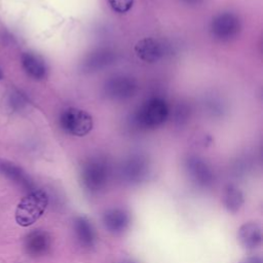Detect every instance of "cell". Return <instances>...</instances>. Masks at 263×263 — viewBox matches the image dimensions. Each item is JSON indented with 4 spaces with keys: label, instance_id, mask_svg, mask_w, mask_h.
<instances>
[{
    "label": "cell",
    "instance_id": "16",
    "mask_svg": "<svg viewBox=\"0 0 263 263\" xmlns=\"http://www.w3.org/2000/svg\"><path fill=\"white\" fill-rule=\"evenodd\" d=\"M143 171H144V163L139 158L132 159L126 166V174L132 178L141 176L143 174Z\"/></svg>",
    "mask_w": 263,
    "mask_h": 263
},
{
    "label": "cell",
    "instance_id": "14",
    "mask_svg": "<svg viewBox=\"0 0 263 263\" xmlns=\"http://www.w3.org/2000/svg\"><path fill=\"white\" fill-rule=\"evenodd\" d=\"M222 201L224 203V206L230 213H236L243 203V197L241 192L237 188L229 186L223 193Z\"/></svg>",
    "mask_w": 263,
    "mask_h": 263
},
{
    "label": "cell",
    "instance_id": "7",
    "mask_svg": "<svg viewBox=\"0 0 263 263\" xmlns=\"http://www.w3.org/2000/svg\"><path fill=\"white\" fill-rule=\"evenodd\" d=\"M167 45L159 39L144 38L135 46L137 55L145 62H156L160 60L166 52Z\"/></svg>",
    "mask_w": 263,
    "mask_h": 263
},
{
    "label": "cell",
    "instance_id": "6",
    "mask_svg": "<svg viewBox=\"0 0 263 263\" xmlns=\"http://www.w3.org/2000/svg\"><path fill=\"white\" fill-rule=\"evenodd\" d=\"M108 176L106 164L98 159L90 160L82 171L84 186L90 191H97L105 184Z\"/></svg>",
    "mask_w": 263,
    "mask_h": 263
},
{
    "label": "cell",
    "instance_id": "19",
    "mask_svg": "<svg viewBox=\"0 0 263 263\" xmlns=\"http://www.w3.org/2000/svg\"><path fill=\"white\" fill-rule=\"evenodd\" d=\"M184 1L185 3H188V4H197L199 2H201L202 0H182Z\"/></svg>",
    "mask_w": 263,
    "mask_h": 263
},
{
    "label": "cell",
    "instance_id": "5",
    "mask_svg": "<svg viewBox=\"0 0 263 263\" xmlns=\"http://www.w3.org/2000/svg\"><path fill=\"white\" fill-rule=\"evenodd\" d=\"M138 84L132 77L124 75H116L107 80L104 86L107 97L113 100H125L137 92Z\"/></svg>",
    "mask_w": 263,
    "mask_h": 263
},
{
    "label": "cell",
    "instance_id": "18",
    "mask_svg": "<svg viewBox=\"0 0 263 263\" xmlns=\"http://www.w3.org/2000/svg\"><path fill=\"white\" fill-rule=\"evenodd\" d=\"M239 263H262V260L257 256H251L242 259Z\"/></svg>",
    "mask_w": 263,
    "mask_h": 263
},
{
    "label": "cell",
    "instance_id": "9",
    "mask_svg": "<svg viewBox=\"0 0 263 263\" xmlns=\"http://www.w3.org/2000/svg\"><path fill=\"white\" fill-rule=\"evenodd\" d=\"M103 222L108 231L118 234L122 233L128 227L129 216L121 209H112L104 214Z\"/></svg>",
    "mask_w": 263,
    "mask_h": 263
},
{
    "label": "cell",
    "instance_id": "1",
    "mask_svg": "<svg viewBox=\"0 0 263 263\" xmlns=\"http://www.w3.org/2000/svg\"><path fill=\"white\" fill-rule=\"evenodd\" d=\"M48 204V196L45 191L39 189L30 192L23 197L15 210V221L23 227L34 224L44 213Z\"/></svg>",
    "mask_w": 263,
    "mask_h": 263
},
{
    "label": "cell",
    "instance_id": "3",
    "mask_svg": "<svg viewBox=\"0 0 263 263\" xmlns=\"http://www.w3.org/2000/svg\"><path fill=\"white\" fill-rule=\"evenodd\" d=\"M60 122L66 133L76 137H83L92 128V118L90 114L74 107L64 110Z\"/></svg>",
    "mask_w": 263,
    "mask_h": 263
},
{
    "label": "cell",
    "instance_id": "20",
    "mask_svg": "<svg viewBox=\"0 0 263 263\" xmlns=\"http://www.w3.org/2000/svg\"><path fill=\"white\" fill-rule=\"evenodd\" d=\"M3 77V73H2V71H1V68H0V79Z\"/></svg>",
    "mask_w": 263,
    "mask_h": 263
},
{
    "label": "cell",
    "instance_id": "17",
    "mask_svg": "<svg viewBox=\"0 0 263 263\" xmlns=\"http://www.w3.org/2000/svg\"><path fill=\"white\" fill-rule=\"evenodd\" d=\"M107 1L111 6V8L114 11L119 13H124L128 11L134 4V0H107Z\"/></svg>",
    "mask_w": 263,
    "mask_h": 263
},
{
    "label": "cell",
    "instance_id": "11",
    "mask_svg": "<svg viewBox=\"0 0 263 263\" xmlns=\"http://www.w3.org/2000/svg\"><path fill=\"white\" fill-rule=\"evenodd\" d=\"M114 59L115 54L113 51L109 49H98L88 54V57L84 60L82 67L86 71L101 70L112 64Z\"/></svg>",
    "mask_w": 263,
    "mask_h": 263
},
{
    "label": "cell",
    "instance_id": "12",
    "mask_svg": "<svg viewBox=\"0 0 263 263\" xmlns=\"http://www.w3.org/2000/svg\"><path fill=\"white\" fill-rule=\"evenodd\" d=\"M22 64L25 71L35 79H42L46 75V66L43 60L32 52H25L22 55Z\"/></svg>",
    "mask_w": 263,
    "mask_h": 263
},
{
    "label": "cell",
    "instance_id": "21",
    "mask_svg": "<svg viewBox=\"0 0 263 263\" xmlns=\"http://www.w3.org/2000/svg\"><path fill=\"white\" fill-rule=\"evenodd\" d=\"M122 263H134V262H130V261H124V262H122Z\"/></svg>",
    "mask_w": 263,
    "mask_h": 263
},
{
    "label": "cell",
    "instance_id": "15",
    "mask_svg": "<svg viewBox=\"0 0 263 263\" xmlns=\"http://www.w3.org/2000/svg\"><path fill=\"white\" fill-rule=\"evenodd\" d=\"M187 166H188L189 173L198 182L206 183L212 178L211 171L209 170L206 164L202 160H200L199 158H190V159H188Z\"/></svg>",
    "mask_w": 263,
    "mask_h": 263
},
{
    "label": "cell",
    "instance_id": "10",
    "mask_svg": "<svg viewBox=\"0 0 263 263\" xmlns=\"http://www.w3.org/2000/svg\"><path fill=\"white\" fill-rule=\"evenodd\" d=\"M50 248L49 235L41 230L31 232L26 238V249L32 256H41L48 252Z\"/></svg>",
    "mask_w": 263,
    "mask_h": 263
},
{
    "label": "cell",
    "instance_id": "8",
    "mask_svg": "<svg viewBox=\"0 0 263 263\" xmlns=\"http://www.w3.org/2000/svg\"><path fill=\"white\" fill-rule=\"evenodd\" d=\"M237 239L245 249H255L262 241V230L259 224L248 222L241 225L237 232Z\"/></svg>",
    "mask_w": 263,
    "mask_h": 263
},
{
    "label": "cell",
    "instance_id": "4",
    "mask_svg": "<svg viewBox=\"0 0 263 263\" xmlns=\"http://www.w3.org/2000/svg\"><path fill=\"white\" fill-rule=\"evenodd\" d=\"M240 30V21L232 12H222L216 15L211 23V32L219 40L226 41L234 38Z\"/></svg>",
    "mask_w": 263,
    "mask_h": 263
},
{
    "label": "cell",
    "instance_id": "2",
    "mask_svg": "<svg viewBox=\"0 0 263 263\" xmlns=\"http://www.w3.org/2000/svg\"><path fill=\"white\" fill-rule=\"evenodd\" d=\"M167 116L168 107L166 102L160 98H152L139 109L136 121L142 127L152 128L162 124Z\"/></svg>",
    "mask_w": 263,
    "mask_h": 263
},
{
    "label": "cell",
    "instance_id": "13",
    "mask_svg": "<svg viewBox=\"0 0 263 263\" xmlns=\"http://www.w3.org/2000/svg\"><path fill=\"white\" fill-rule=\"evenodd\" d=\"M74 231L81 245L90 247L95 241V231L88 220L78 217L74 221Z\"/></svg>",
    "mask_w": 263,
    "mask_h": 263
}]
</instances>
